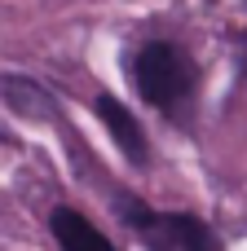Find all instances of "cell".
Wrapping results in <instances>:
<instances>
[{"instance_id": "1", "label": "cell", "mask_w": 247, "mask_h": 251, "mask_svg": "<svg viewBox=\"0 0 247 251\" xmlns=\"http://www.w3.org/2000/svg\"><path fill=\"white\" fill-rule=\"evenodd\" d=\"M133 88L141 93L146 106H155V110H164V115L177 119L199 97V66H194V57L181 44L150 40L133 57Z\"/></svg>"}, {"instance_id": "3", "label": "cell", "mask_w": 247, "mask_h": 251, "mask_svg": "<svg viewBox=\"0 0 247 251\" xmlns=\"http://www.w3.org/2000/svg\"><path fill=\"white\" fill-rule=\"evenodd\" d=\"M97 115H102L106 132L115 137L119 154H124L133 168H146V163H150V141H146L141 119H137V115H133L119 97H110V93H102V97H97Z\"/></svg>"}, {"instance_id": "4", "label": "cell", "mask_w": 247, "mask_h": 251, "mask_svg": "<svg viewBox=\"0 0 247 251\" xmlns=\"http://www.w3.org/2000/svg\"><path fill=\"white\" fill-rule=\"evenodd\" d=\"M49 225H53V238H57L62 251H119L88 216H80V212H71V207H57V212L49 216Z\"/></svg>"}, {"instance_id": "2", "label": "cell", "mask_w": 247, "mask_h": 251, "mask_svg": "<svg viewBox=\"0 0 247 251\" xmlns=\"http://www.w3.org/2000/svg\"><path fill=\"white\" fill-rule=\"evenodd\" d=\"M115 207L124 225L150 251H221V238L212 234V225L199 221L194 212H155L150 203H137L133 194H119Z\"/></svg>"}, {"instance_id": "5", "label": "cell", "mask_w": 247, "mask_h": 251, "mask_svg": "<svg viewBox=\"0 0 247 251\" xmlns=\"http://www.w3.org/2000/svg\"><path fill=\"white\" fill-rule=\"evenodd\" d=\"M0 97L22 115V119H57V101L44 84L22 79V75H0Z\"/></svg>"}]
</instances>
